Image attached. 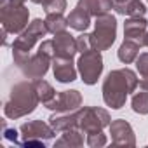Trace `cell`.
I'll return each instance as SVG.
<instances>
[{"label":"cell","mask_w":148,"mask_h":148,"mask_svg":"<svg viewBox=\"0 0 148 148\" xmlns=\"http://www.w3.org/2000/svg\"><path fill=\"white\" fill-rule=\"evenodd\" d=\"M79 71L82 75V80L89 86L96 84L101 71H103V59L99 56V51L96 49H91V51H86L82 52L80 59H79Z\"/></svg>","instance_id":"52a82bcc"},{"label":"cell","mask_w":148,"mask_h":148,"mask_svg":"<svg viewBox=\"0 0 148 148\" xmlns=\"http://www.w3.org/2000/svg\"><path fill=\"white\" fill-rule=\"evenodd\" d=\"M136 66H138V71L141 73L139 87L148 91V52H143L139 54V58H136Z\"/></svg>","instance_id":"ffe728a7"},{"label":"cell","mask_w":148,"mask_h":148,"mask_svg":"<svg viewBox=\"0 0 148 148\" xmlns=\"http://www.w3.org/2000/svg\"><path fill=\"white\" fill-rule=\"evenodd\" d=\"M73 58H59L56 56L52 59V66H54V77L59 80V82H73L77 77V71L73 68V63H71Z\"/></svg>","instance_id":"8fae6325"},{"label":"cell","mask_w":148,"mask_h":148,"mask_svg":"<svg viewBox=\"0 0 148 148\" xmlns=\"http://www.w3.org/2000/svg\"><path fill=\"white\" fill-rule=\"evenodd\" d=\"M132 110L141 115L148 113V91H143L132 96Z\"/></svg>","instance_id":"7402d4cb"},{"label":"cell","mask_w":148,"mask_h":148,"mask_svg":"<svg viewBox=\"0 0 148 148\" xmlns=\"http://www.w3.org/2000/svg\"><path fill=\"white\" fill-rule=\"evenodd\" d=\"M52 58H54V40H45L40 44L38 51L33 56H28L19 64V68L23 70V73L26 77L37 80V79H42L45 75Z\"/></svg>","instance_id":"3957f363"},{"label":"cell","mask_w":148,"mask_h":148,"mask_svg":"<svg viewBox=\"0 0 148 148\" xmlns=\"http://www.w3.org/2000/svg\"><path fill=\"white\" fill-rule=\"evenodd\" d=\"M108 113L99 108H84L79 112V127L87 134H98L105 125H108Z\"/></svg>","instance_id":"ba28073f"},{"label":"cell","mask_w":148,"mask_h":148,"mask_svg":"<svg viewBox=\"0 0 148 148\" xmlns=\"http://www.w3.org/2000/svg\"><path fill=\"white\" fill-rule=\"evenodd\" d=\"M119 12L120 14H127L129 18H141L146 12V9H145V4L139 2V0H129Z\"/></svg>","instance_id":"44dd1931"},{"label":"cell","mask_w":148,"mask_h":148,"mask_svg":"<svg viewBox=\"0 0 148 148\" xmlns=\"http://www.w3.org/2000/svg\"><path fill=\"white\" fill-rule=\"evenodd\" d=\"M79 7H82L84 11H87L91 16H101L106 14L112 7H113V0H79Z\"/></svg>","instance_id":"5bb4252c"},{"label":"cell","mask_w":148,"mask_h":148,"mask_svg":"<svg viewBox=\"0 0 148 148\" xmlns=\"http://www.w3.org/2000/svg\"><path fill=\"white\" fill-rule=\"evenodd\" d=\"M77 47L80 52H86V51H91L92 49V44H91V35H80L77 38Z\"/></svg>","instance_id":"cb8c5ba5"},{"label":"cell","mask_w":148,"mask_h":148,"mask_svg":"<svg viewBox=\"0 0 148 148\" xmlns=\"http://www.w3.org/2000/svg\"><path fill=\"white\" fill-rule=\"evenodd\" d=\"M112 136H113V143H129V145H132L129 139H134L132 138V129H131V125L125 122V120H115L113 124H112Z\"/></svg>","instance_id":"2e32d148"},{"label":"cell","mask_w":148,"mask_h":148,"mask_svg":"<svg viewBox=\"0 0 148 148\" xmlns=\"http://www.w3.org/2000/svg\"><path fill=\"white\" fill-rule=\"evenodd\" d=\"M127 2H129V0H113V7H115L117 11H120V9H122Z\"/></svg>","instance_id":"484cf974"},{"label":"cell","mask_w":148,"mask_h":148,"mask_svg":"<svg viewBox=\"0 0 148 148\" xmlns=\"http://www.w3.org/2000/svg\"><path fill=\"white\" fill-rule=\"evenodd\" d=\"M80 103H82V96L79 94V91H63L56 94L54 99L49 101L45 106L56 112H71V110L79 108Z\"/></svg>","instance_id":"9c48e42d"},{"label":"cell","mask_w":148,"mask_h":148,"mask_svg":"<svg viewBox=\"0 0 148 148\" xmlns=\"http://www.w3.org/2000/svg\"><path fill=\"white\" fill-rule=\"evenodd\" d=\"M21 132H23L28 139H37V138H38L40 141H42V138L49 139V138L54 136L52 127L47 125V124H44L42 120H33V122L23 124V125H21Z\"/></svg>","instance_id":"4fadbf2b"},{"label":"cell","mask_w":148,"mask_h":148,"mask_svg":"<svg viewBox=\"0 0 148 148\" xmlns=\"http://www.w3.org/2000/svg\"><path fill=\"white\" fill-rule=\"evenodd\" d=\"M35 4H42L45 12H63L66 9V0H32Z\"/></svg>","instance_id":"603a6c76"},{"label":"cell","mask_w":148,"mask_h":148,"mask_svg":"<svg viewBox=\"0 0 148 148\" xmlns=\"http://www.w3.org/2000/svg\"><path fill=\"white\" fill-rule=\"evenodd\" d=\"M38 94L35 89V84L30 82H19L11 89L9 99L4 105V113L9 119H19L28 113H32L38 103Z\"/></svg>","instance_id":"7a4b0ae2"},{"label":"cell","mask_w":148,"mask_h":148,"mask_svg":"<svg viewBox=\"0 0 148 148\" xmlns=\"http://www.w3.org/2000/svg\"><path fill=\"white\" fill-rule=\"evenodd\" d=\"M2 127H4V136L7 138V139H11V141H14V143H18V131L16 129H7V125H5V122H2Z\"/></svg>","instance_id":"d4e9b609"},{"label":"cell","mask_w":148,"mask_h":148,"mask_svg":"<svg viewBox=\"0 0 148 148\" xmlns=\"http://www.w3.org/2000/svg\"><path fill=\"white\" fill-rule=\"evenodd\" d=\"M33 84H35V89H37L38 99H40L44 105H47L49 101H52V99H54L56 92H54V89L51 87V84H47V82H45V80H42V79H37Z\"/></svg>","instance_id":"d6986e66"},{"label":"cell","mask_w":148,"mask_h":148,"mask_svg":"<svg viewBox=\"0 0 148 148\" xmlns=\"http://www.w3.org/2000/svg\"><path fill=\"white\" fill-rule=\"evenodd\" d=\"M117 35V19L112 14H101L96 18V30L91 35L92 49L96 51H106Z\"/></svg>","instance_id":"277c9868"},{"label":"cell","mask_w":148,"mask_h":148,"mask_svg":"<svg viewBox=\"0 0 148 148\" xmlns=\"http://www.w3.org/2000/svg\"><path fill=\"white\" fill-rule=\"evenodd\" d=\"M145 45H148V33H146V37H145Z\"/></svg>","instance_id":"4316f807"},{"label":"cell","mask_w":148,"mask_h":148,"mask_svg":"<svg viewBox=\"0 0 148 148\" xmlns=\"http://www.w3.org/2000/svg\"><path fill=\"white\" fill-rule=\"evenodd\" d=\"M139 47H141V44H138L136 40H131V38H125L124 40V44L120 45V49H119V59L122 61V63H132L136 58H138V54H139Z\"/></svg>","instance_id":"e0dca14e"},{"label":"cell","mask_w":148,"mask_h":148,"mask_svg":"<svg viewBox=\"0 0 148 148\" xmlns=\"http://www.w3.org/2000/svg\"><path fill=\"white\" fill-rule=\"evenodd\" d=\"M77 51H79L77 40L70 33H66V32L56 33V37H54V58L56 56H59V58H73Z\"/></svg>","instance_id":"30bf717a"},{"label":"cell","mask_w":148,"mask_h":148,"mask_svg":"<svg viewBox=\"0 0 148 148\" xmlns=\"http://www.w3.org/2000/svg\"><path fill=\"white\" fill-rule=\"evenodd\" d=\"M68 25L73 28V30H79V32H84L87 30V26L91 25V14L87 11H84L82 7H75L70 16H68Z\"/></svg>","instance_id":"9a60e30c"},{"label":"cell","mask_w":148,"mask_h":148,"mask_svg":"<svg viewBox=\"0 0 148 148\" xmlns=\"http://www.w3.org/2000/svg\"><path fill=\"white\" fill-rule=\"evenodd\" d=\"M0 23L4 33H21L28 25V9L25 5H0Z\"/></svg>","instance_id":"5b68a950"},{"label":"cell","mask_w":148,"mask_h":148,"mask_svg":"<svg viewBox=\"0 0 148 148\" xmlns=\"http://www.w3.org/2000/svg\"><path fill=\"white\" fill-rule=\"evenodd\" d=\"M45 26L51 33H61V32H66V26H68V19L63 18V12H49L47 18H45Z\"/></svg>","instance_id":"ac0fdd59"},{"label":"cell","mask_w":148,"mask_h":148,"mask_svg":"<svg viewBox=\"0 0 148 148\" xmlns=\"http://www.w3.org/2000/svg\"><path fill=\"white\" fill-rule=\"evenodd\" d=\"M145 30H146V19L143 16L141 18H129L125 21V26H124L125 38L136 40L141 45H145V37H146Z\"/></svg>","instance_id":"7c38bea8"},{"label":"cell","mask_w":148,"mask_h":148,"mask_svg":"<svg viewBox=\"0 0 148 148\" xmlns=\"http://www.w3.org/2000/svg\"><path fill=\"white\" fill-rule=\"evenodd\" d=\"M139 80L136 79V75L124 68V70H113L108 73V77L105 79L103 84V99L108 106L112 108H122V105L125 103V98L129 92H132L138 87Z\"/></svg>","instance_id":"6da1fadb"},{"label":"cell","mask_w":148,"mask_h":148,"mask_svg":"<svg viewBox=\"0 0 148 148\" xmlns=\"http://www.w3.org/2000/svg\"><path fill=\"white\" fill-rule=\"evenodd\" d=\"M49 33L47 26H45V21L42 19H35L28 25V28H25L19 37L14 40L12 44V54H30L32 47Z\"/></svg>","instance_id":"8992f818"}]
</instances>
